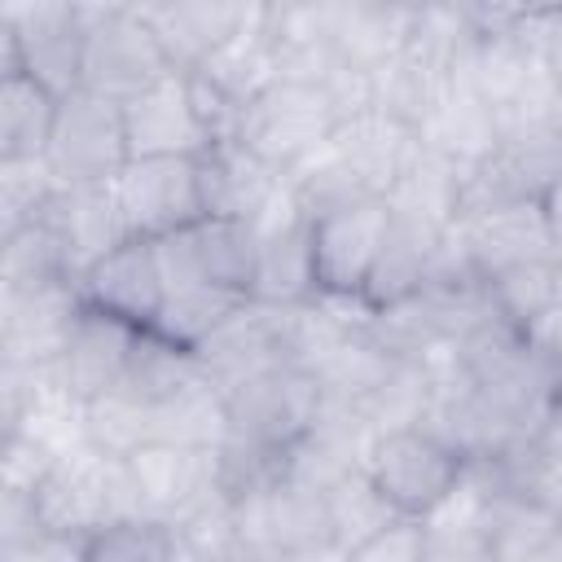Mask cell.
Instances as JSON below:
<instances>
[{
  "mask_svg": "<svg viewBox=\"0 0 562 562\" xmlns=\"http://www.w3.org/2000/svg\"><path fill=\"white\" fill-rule=\"evenodd\" d=\"M61 97L35 79L26 66L4 57L0 70V162H35L44 158L57 127Z\"/></svg>",
  "mask_w": 562,
  "mask_h": 562,
  "instance_id": "obj_11",
  "label": "cell"
},
{
  "mask_svg": "<svg viewBox=\"0 0 562 562\" xmlns=\"http://www.w3.org/2000/svg\"><path fill=\"white\" fill-rule=\"evenodd\" d=\"M158 31L176 70L202 66L259 22V0H145L140 9Z\"/></svg>",
  "mask_w": 562,
  "mask_h": 562,
  "instance_id": "obj_9",
  "label": "cell"
},
{
  "mask_svg": "<svg viewBox=\"0 0 562 562\" xmlns=\"http://www.w3.org/2000/svg\"><path fill=\"white\" fill-rule=\"evenodd\" d=\"M483 294L509 329L527 334L544 312L562 303V250L553 246V250H536L492 268L483 277Z\"/></svg>",
  "mask_w": 562,
  "mask_h": 562,
  "instance_id": "obj_14",
  "label": "cell"
},
{
  "mask_svg": "<svg viewBox=\"0 0 562 562\" xmlns=\"http://www.w3.org/2000/svg\"><path fill=\"white\" fill-rule=\"evenodd\" d=\"M540 18H562V0H522L514 22H540Z\"/></svg>",
  "mask_w": 562,
  "mask_h": 562,
  "instance_id": "obj_20",
  "label": "cell"
},
{
  "mask_svg": "<svg viewBox=\"0 0 562 562\" xmlns=\"http://www.w3.org/2000/svg\"><path fill=\"white\" fill-rule=\"evenodd\" d=\"M259 241V268L250 281V303L259 307H303L316 294L312 272V220L303 206H294L285 220H263Z\"/></svg>",
  "mask_w": 562,
  "mask_h": 562,
  "instance_id": "obj_10",
  "label": "cell"
},
{
  "mask_svg": "<svg viewBox=\"0 0 562 562\" xmlns=\"http://www.w3.org/2000/svg\"><path fill=\"white\" fill-rule=\"evenodd\" d=\"M312 272L321 299H360L386 228H391V202L386 193L347 198L338 206L312 211Z\"/></svg>",
  "mask_w": 562,
  "mask_h": 562,
  "instance_id": "obj_4",
  "label": "cell"
},
{
  "mask_svg": "<svg viewBox=\"0 0 562 562\" xmlns=\"http://www.w3.org/2000/svg\"><path fill=\"white\" fill-rule=\"evenodd\" d=\"M246 303H250V299L228 294V290H220V285L167 290V303H162V312H158V321H154V334H162V338L176 342L180 351L198 356L202 342H211V338L224 329V321H228L237 307H246Z\"/></svg>",
  "mask_w": 562,
  "mask_h": 562,
  "instance_id": "obj_16",
  "label": "cell"
},
{
  "mask_svg": "<svg viewBox=\"0 0 562 562\" xmlns=\"http://www.w3.org/2000/svg\"><path fill=\"white\" fill-rule=\"evenodd\" d=\"M171 75H176V66L145 13H119L105 22H88L83 88L127 105Z\"/></svg>",
  "mask_w": 562,
  "mask_h": 562,
  "instance_id": "obj_6",
  "label": "cell"
},
{
  "mask_svg": "<svg viewBox=\"0 0 562 562\" xmlns=\"http://www.w3.org/2000/svg\"><path fill=\"white\" fill-rule=\"evenodd\" d=\"M75 13L83 22H105V18H119V13H140L145 0H70Z\"/></svg>",
  "mask_w": 562,
  "mask_h": 562,
  "instance_id": "obj_19",
  "label": "cell"
},
{
  "mask_svg": "<svg viewBox=\"0 0 562 562\" xmlns=\"http://www.w3.org/2000/svg\"><path fill=\"white\" fill-rule=\"evenodd\" d=\"M342 123V105L329 92L325 79H290L277 75L250 105L241 145L255 149L268 167H277L281 176L299 171L321 145H329V136Z\"/></svg>",
  "mask_w": 562,
  "mask_h": 562,
  "instance_id": "obj_2",
  "label": "cell"
},
{
  "mask_svg": "<svg viewBox=\"0 0 562 562\" xmlns=\"http://www.w3.org/2000/svg\"><path fill=\"white\" fill-rule=\"evenodd\" d=\"M123 119H127L132 158H140V154H202L211 145L198 114H193V101L184 92L180 70L171 79H162L158 88L140 92L136 101H127Z\"/></svg>",
  "mask_w": 562,
  "mask_h": 562,
  "instance_id": "obj_12",
  "label": "cell"
},
{
  "mask_svg": "<svg viewBox=\"0 0 562 562\" xmlns=\"http://www.w3.org/2000/svg\"><path fill=\"white\" fill-rule=\"evenodd\" d=\"M347 558H356V562H417V558H430L426 522L395 514L378 531H369L360 544H351Z\"/></svg>",
  "mask_w": 562,
  "mask_h": 562,
  "instance_id": "obj_17",
  "label": "cell"
},
{
  "mask_svg": "<svg viewBox=\"0 0 562 562\" xmlns=\"http://www.w3.org/2000/svg\"><path fill=\"white\" fill-rule=\"evenodd\" d=\"M360 470L369 474L373 492L400 518H430L465 479L470 452L443 439L426 422H400L369 435Z\"/></svg>",
  "mask_w": 562,
  "mask_h": 562,
  "instance_id": "obj_1",
  "label": "cell"
},
{
  "mask_svg": "<svg viewBox=\"0 0 562 562\" xmlns=\"http://www.w3.org/2000/svg\"><path fill=\"white\" fill-rule=\"evenodd\" d=\"M184 233H189L198 281L250 299V281H255V268H259L263 228L255 220H246V215H206V220L189 224Z\"/></svg>",
  "mask_w": 562,
  "mask_h": 562,
  "instance_id": "obj_13",
  "label": "cell"
},
{
  "mask_svg": "<svg viewBox=\"0 0 562 562\" xmlns=\"http://www.w3.org/2000/svg\"><path fill=\"white\" fill-rule=\"evenodd\" d=\"M536 211H540V220L549 224V233H553V241H562V167L544 180V189L536 193Z\"/></svg>",
  "mask_w": 562,
  "mask_h": 562,
  "instance_id": "obj_18",
  "label": "cell"
},
{
  "mask_svg": "<svg viewBox=\"0 0 562 562\" xmlns=\"http://www.w3.org/2000/svg\"><path fill=\"white\" fill-rule=\"evenodd\" d=\"M408 4H435V9H457V13H474V18H483L492 0H408Z\"/></svg>",
  "mask_w": 562,
  "mask_h": 562,
  "instance_id": "obj_21",
  "label": "cell"
},
{
  "mask_svg": "<svg viewBox=\"0 0 562 562\" xmlns=\"http://www.w3.org/2000/svg\"><path fill=\"white\" fill-rule=\"evenodd\" d=\"M132 162L123 101L101 97L92 88H75L61 97L53 140L44 149V167L61 189L79 184H114Z\"/></svg>",
  "mask_w": 562,
  "mask_h": 562,
  "instance_id": "obj_3",
  "label": "cell"
},
{
  "mask_svg": "<svg viewBox=\"0 0 562 562\" xmlns=\"http://www.w3.org/2000/svg\"><path fill=\"white\" fill-rule=\"evenodd\" d=\"M184 553V531L158 514H114L79 544V562H167Z\"/></svg>",
  "mask_w": 562,
  "mask_h": 562,
  "instance_id": "obj_15",
  "label": "cell"
},
{
  "mask_svg": "<svg viewBox=\"0 0 562 562\" xmlns=\"http://www.w3.org/2000/svg\"><path fill=\"white\" fill-rule=\"evenodd\" d=\"M114 202L127 233L162 237L206 220L198 154H140L114 180Z\"/></svg>",
  "mask_w": 562,
  "mask_h": 562,
  "instance_id": "obj_5",
  "label": "cell"
},
{
  "mask_svg": "<svg viewBox=\"0 0 562 562\" xmlns=\"http://www.w3.org/2000/svg\"><path fill=\"white\" fill-rule=\"evenodd\" d=\"M79 303L110 312L127 325L154 329L162 303H167V277L158 263V241L127 233L114 246H105L79 277H75Z\"/></svg>",
  "mask_w": 562,
  "mask_h": 562,
  "instance_id": "obj_7",
  "label": "cell"
},
{
  "mask_svg": "<svg viewBox=\"0 0 562 562\" xmlns=\"http://www.w3.org/2000/svg\"><path fill=\"white\" fill-rule=\"evenodd\" d=\"M140 334H145L140 325H127L110 312L79 303L70 316V329H66V342L44 373L57 378L61 395H70L75 404H88V400L123 386Z\"/></svg>",
  "mask_w": 562,
  "mask_h": 562,
  "instance_id": "obj_8",
  "label": "cell"
}]
</instances>
